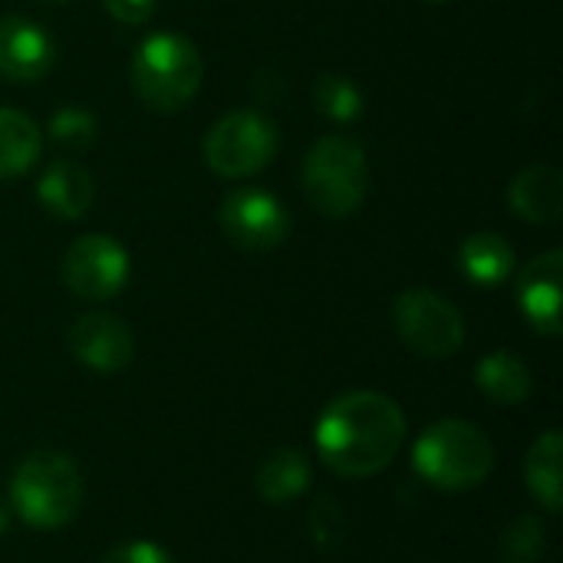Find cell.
Here are the masks:
<instances>
[{
    "label": "cell",
    "instance_id": "6da1fadb",
    "mask_svg": "<svg viewBox=\"0 0 563 563\" xmlns=\"http://www.w3.org/2000/svg\"><path fill=\"white\" fill-rule=\"evenodd\" d=\"M406 442V416L396 399L356 389L336 396L317 422V452L343 478H373L389 468Z\"/></svg>",
    "mask_w": 563,
    "mask_h": 563
},
{
    "label": "cell",
    "instance_id": "7a4b0ae2",
    "mask_svg": "<svg viewBox=\"0 0 563 563\" xmlns=\"http://www.w3.org/2000/svg\"><path fill=\"white\" fill-rule=\"evenodd\" d=\"M86 498L79 465L56 449L30 452L16 462L7 482V505L10 511L36 531H59L66 528Z\"/></svg>",
    "mask_w": 563,
    "mask_h": 563
},
{
    "label": "cell",
    "instance_id": "3957f363",
    "mask_svg": "<svg viewBox=\"0 0 563 563\" xmlns=\"http://www.w3.org/2000/svg\"><path fill=\"white\" fill-rule=\"evenodd\" d=\"M132 92L152 112L185 109L205 79V59L198 46L181 33H152L145 36L129 63Z\"/></svg>",
    "mask_w": 563,
    "mask_h": 563
},
{
    "label": "cell",
    "instance_id": "277c9868",
    "mask_svg": "<svg viewBox=\"0 0 563 563\" xmlns=\"http://www.w3.org/2000/svg\"><path fill=\"white\" fill-rule=\"evenodd\" d=\"M412 465L419 478L439 492H472L492 475L495 445L478 426L465 419H442L419 435Z\"/></svg>",
    "mask_w": 563,
    "mask_h": 563
},
{
    "label": "cell",
    "instance_id": "5b68a950",
    "mask_svg": "<svg viewBox=\"0 0 563 563\" xmlns=\"http://www.w3.org/2000/svg\"><path fill=\"white\" fill-rule=\"evenodd\" d=\"M303 195L323 218H350L369 191V158L360 139L333 132L310 145L303 158Z\"/></svg>",
    "mask_w": 563,
    "mask_h": 563
},
{
    "label": "cell",
    "instance_id": "8992f818",
    "mask_svg": "<svg viewBox=\"0 0 563 563\" xmlns=\"http://www.w3.org/2000/svg\"><path fill=\"white\" fill-rule=\"evenodd\" d=\"M280 148V132L261 109H231L205 132V162L218 178L241 181L261 175Z\"/></svg>",
    "mask_w": 563,
    "mask_h": 563
},
{
    "label": "cell",
    "instance_id": "52a82bcc",
    "mask_svg": "<svg viewBox=\"0 0 563 563\" xmlns=\"http://www.w3.org/2000/svg\"><path fill=\"white\" fill-rule=\"evenodd\" d=\"M393 327L399 340L426 360H449L465 346V317L435 290H406L393 300Z\"/></svg>",
    "mask_w": 563,
    "mask_h": 563
},
{
    "label": "cell",
    "instance_id": "ba28073f",
    "mask_svg": "<svg viewBox=\"0 0 563 563\" xmlns=\"http://www.w3.org/2000/svg\"><path fill=\"white\" fill-rule=\"evenodd\" d=\"M59 274L73 297L106 303L125 290L132 261L125 244L112 234H82L66 247Z\"/></svg>",
    "mask_w": 563,
    "mask_h": 563
},
{
    "label": "cell",
    "instance_id": "9c48e42d",
    "mask_svg": "<svg viewBox=\"0 0 563 563\" xmlns=\"http://www.w3.org/2000/svg\"><path fill=\"white\" fill-rule=\"evenodd\" d=\"M218 224L224 238L251 254H267L280 247L290 234V214L284 201L264 188H231L218 205Z\"/></svg>",
    "mask_w": 563,
    "mask_h": 563
},
{
    "label": "cell",
    "instance_id": "30bf717a",
    "mask_svg": "<svg viewBox=\"0 0 563 563\" xmlns=\"http://www.w3.org/2000/svg\"><path fill=\"white\" fill-rule=\"evenodd\" d=\"M66 346L73 360L92 373H119L135 356V340L125 320L106 310H92L73 320L66 333Z\"/></svg>",
    "mask_w": 563,
    "mask_h": 563
},
{
    "label": "cell",
    "instance_id": "8fae6325",
    "mask_svg": "<svg viewBox=\"0 0 563 563\" xmlns=\"http://www.w3.org/2000/svg\"><path fill=\"white\" fill-rule=\"evenodd\" d=\"M561 284L563 251H544L528 261L515 280V300L528 327L541 336H561Z\"/></svg>",
    "mask_w": 563,
    "mask_h": 563
},
{
    "label": "cell",
    "instance_id": "7c38bea8",
    "mask_svg": "<svg viewBox=\"0 0 563 563\" xmlns=\"http://www.w3.org/2000/svg\"><path fill=\"white\" fill-rule=\"evenodd\" d=\"M56 66L53 36L30 16H0V76L10 82H40Z\"/></svg>",
    "mask_w": 563,
    "mask_h": 563
},
{
    "label": "cell",
    "instance_id": "4fadbf2b",
    "mask_svg": "<svg viewBox=\"0 0 563 563\" xmlns=\"http://www.w3.org/2000/svg\"><path fill=\"white\" fill-rule=\"evenodd\" d=\"M92 175L73 158H53L36 178V201L59 221H79L92 208Z\"/></svg>",
    "mask_w": 563,
    "mask_h": 563
},
{
    "label": "cell",
    "instance_id": "5bb4252c",
    "mask_svg": "<svg viewBox=\"0 0 563 563\" xmlns=\"http://www.w3.org/2000/svg\"><path fill=\"white\" fill-rule=\"evenodd\" d=\"M511 211L528 224H554L563 214V175L554 165H528L508 185Z\"/></svg>",
    "mask_w": 563,
    "mask_h": 563
},
{
    "label": "cell",
    "instance_id": "9a60e30c",
    "mask_svg": "<svg viewBox=\"0 0 563 563\" xmlns=\"http://www.w3.org/2000/svg\"><path fill=\"white\" fill-rule=\"evenodd\" d=\"M515 267H518V254H515L511 241L495 231L468 234L459 244V271L475 287H485V290L501 287L511 280Z\"/></svg>",
    "mask_w": 563,
    "mask_h": 563
},
{
    "label": "cell",
    "instance_id": "2e32d148",
    "mask_svg": "<svg viewBox=\"0 0 563 563\" xmlns=\"http://www.w3.org/2000/svg\"><path fill=\"white\" fill-rule=\"evenodd\" d=\"M313 482V468L300 449H274L264 455L254 475V488L271 505H290L297 501Z\"/></svg>",
    "mask_w": 563,
    "mask_h": 563
},
{
    "label": "cell",
    "instance_id": "e0dca14e",
    "mask_svg": "<svg viewBox=\"0 0 563 563\" xmlns=\"http://www.w3.org/2000/svg\"><path fill=\"white\" fill-rule=\"evenodd\" d=\"M563 435L558 429H548L538 435L525 459V482L528 492L538 498V505L548 515H558L563 505Z\"/></svg>",
    "mask_w": 563,
    "mask_h": 563
},
{
    "label": "cell",
    "instance_id": "ac0fdd59",
    "mask_svg": "<svg viewBox=\"0 0 563 563\" xmlns=\"http://www.w3.org/2000/svg\"><path fill=\"white\" fill-rule=\"evenodd\" d=\"M475 383L495 406H521L534 389L528 363L511 350H495L482 356L475 366Z\"/></svg>",
    "mask_w": 563,
    "mask_h": 563
},
{
    "label": "cell",
    "instance_id": "d6986e66",
    "mask_svg": "<svg viewBox=\"0 0 563 563\" xmlns=\"http://www.w3.org/2000/svg\"><path fill=\"white\" fill-rule=\"evenodd\" d=\"M43 152L40 125L10 106H0V181L26 175Z\"/></svg>",
    "mask_w": 563,
    "mask_h": 563
},
{
    "label": "cell",
    "instance_id": "ffe728a7",
    "mask_svg": "<svg viewBox=\"0 0 563 563\" xmlns=\"http://www.w3.org/2000/svg\"><path fill=\"white\" fill-rule=\"evenodd\" d=\"M313 106L323 119L330 122H356L366 109V99H363V89L343 76V73H323L317 82H313Z\"/></svg>",
    "mask_w": 563,
    "mask_h": 563
},
{
    "label": "cell",
    "instance_id": "44dd1931",
    "mask_svg": "<svg viewBox=\"0 0 563 563\" xmlns=\"http://www.w3.org/2000/svg\"><path fill=\"white\" fill-rule=\"evenodd\" d=\"M501 563H541L548 554V528L541 518L534 515H521L515 518L505 531H501V544H498Z\"/></svg>",
    "mask_w": 563,
    "mask_h": 563
},
{
    "label": "cell",
    "instance_id": "7402d4cb",
    "mask_svg": "<svg viewBox=\"0 0 563 563\" xmlns=\"http://www.w3.org/2000/svg\"><path fill=\"white\" fill-rule=\"evenodd\" d=\"M96 132H99V122L89 109L82 106H63L49 115V125H46V135L53 145L59 148H69V152H82L96 142Z\"/></svg>",
    "mask_w": 563,
    "mask_h": 563
},
{
    "label": "cell",
    "instance_id": "603a6c76",
    "mask_svg": "<svg viewBox=\"0 0 563 563\" xmlns=\"http://www.w3.org/2000/svg\"><path fill=\"white\" fill-rule=\"evenodd\" d=\"M102 563H175L172 554L155 544V541H125V544H115Z\"/></svg>",
    "mask_w": 563,
    "mask_h": 563
},
{
    "label": "cell",
    "instance_id": "cb8c5ba5",
    "mask_svg": "<svg viewBox=\"0 0 563 563\" xmlns=\"http://www.w3.org/2000/svg\"><path fill=\"white\" fill-rule=\"evenodd\" d=\"M102 7L122 26H145L155 16L158 0H102Z\"/></svg>",
    "mask_w": 563,
    "mask_h": 563
},
{
    "label": "cell",
    "instance_id": "d4e9b609",
    "mask_svg": "<svg viewBox=\"0 0 563 563\" xmlns=\"http://www.w3.org/2000/svg\"><path fill=\"white\" fill-rule=\"evenodd\" d=\"M10 528V505L7 501H0V538H3V531Z\"/></svg>",
    "mask_w": 563,
    "mask_h": 563
},
{
    "label": "cell",
    "instance_id": "484cf974",
    "mask_svg": "<svg viewBox=\"0 0 563 563\" xmlns=\"http://www.w3.org/2000/svg\"><path fill=\"white\" fill-rule=\"evenodd\" d=\"M422 3H432V7H439V3H449V0H422Z\"/></svg>",
    "mask_w": 563,
    "mask_h": 563
},
{
    "label": "cell",
    "instance_id": "4316f807",
    "mask_svg": "<svg viewBox=\"0 0 563 563\" xmlns=\"http://www.w3.org/2000/svg\"><path fill=\"white\" fill-rule=\"evenodd\" d=\"M43 3H69V0H43Z\"/></svg>",
    "mask_w": 563,
    "mask_h": 563
}]
</instances>
